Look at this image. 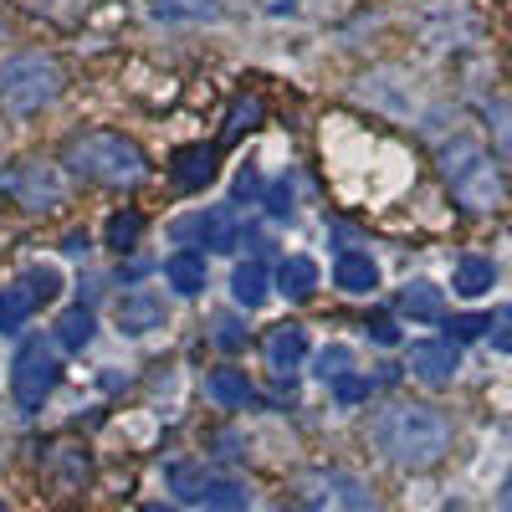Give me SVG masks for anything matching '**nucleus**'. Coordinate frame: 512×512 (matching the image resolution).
<instances>
[{"instance_id":"obj_20","label":"nucleus","mask_w":512,"mask_h":512,"mask_svg":"<svg viewBox=\"0 0 512 512\" xmlns=\"http://www.w3.org/2000/svg\"><path fill=\"white\" fill-rule=\"evenodd\" d=\"M31 313H36V303H31L26 282H16V287H0V333H21Z\"/></svg>"},{"instance_id":"obj_25","label":"nucleus","mask_w":512,"mask_h":512,"mask_svg":"<svg viewBox=\"0 0 512 512\" xmlns=\"http://www.w3.org/2000/svg\"><path fill=\"white\" fill-rule=\"evenodd\" d=\"M487 123H492V149L502 164H512V103H487Z\"/></svg>"},{"instance_id":"obj_30","label":"nucleus","mask_w":512,"mask_h":512,"mask_svg":"<svg viewBox=\"0 0 512 512\" xmlns=\"http://www.w3.org/2000/svg\"><path fill=\"white\" fill-rule=\"evenodd\" d=\"M487 338H492V349H497V354H512V308L487 313Z\"/></svg>"},{"instance_id":"obj_35","label":"nucleus","mask_w":512,"mask_h":512,"mask_svg":"<svg viewBox=\"0 0 512 512\" xmlns=\"http://www.w3.org/2000/svg\"><path fill=\"white\" fill-rule=\"evenodd\" d=\"M369 338H374V344H384V349H390V344H400V328H395L390 318H374V323H369Z\"/></svg>"},{"instance_id":"obj_10","label":"nucleus","mask_w":512,"mask_h":512,"mask_svg":"<svg viewBox=\"0 0 512 512\" xmlns=\"http://www.w3.org/2000/svg\"><path fill=\"white\" fill-rule=\"evenodd\" d=\"M113 318H118L123 333H154V328L164 323V297H159L154 287H128V292L118 297Z\"/></svg>"},{"instance_id":"obj_12","label":"nucleus","mask_w":512,"mask_h":512,"mask_svg":"<svg viewBox=\"0 0 512 512\" xmlns=\"http://www.w3.org/2000/svg\"><path fill=\"white\" fill-rule=\"evenodd\" d=\"M303 354H308V333L297 328V323H277V328L267 333V364H272L277 374H292Z\"/></svg>"},{"instance_id":"obj_1","label":"nucleus","mask_w":512,"mask_h":512,"mask_svg":"<svg viewBox=\"0 0 512 512\" xmlns=\"http://www.w3.org/2000/svg\"><path fill=\"white\" fill-rule=\"evenodd\" d=\"M369 436L395 466H431L451 446V420L436 405H390L374 415Z\"/></svg>"},{"instance_id":"obj_15","label":"nucleus","mask_w":512,"mask_h":512,"mask_svg":"<svg viewBox=\"0 0 512 512\" xmlns=\"http://www.w3.org/2000/svg\"><path fill=\"white\" fill-rule=\"evenodd\" d=\"M164 277H169V287H175V292H185V297H195V292H205V256L200 251H175V256H169V262H164Z\"/></svg>"},{"instance_id":"obj_22","label":"nucleus","mask_w":512,"mask_h":512,"mask_svg":"<svg viewBox=\"0 0 512 512\" xmlns=\"http://www.w3.org/2000/svg\"><path fill=\"white\" fill-rule=\"evenodd\" d=\"M159 21H216L221 0H154Z\"/></svg>"},{"instance_id":"obj_2","label":"nucleus","mask_w":512,"mask_h":512,"mask_svg":"<svg viewBox=\"0 0 512 512\" xmlns=\"http://www.w3.org/2000/svg\"><path fill=\"white\" fill-rule=\"evenodd\" d=\"M62 164L72 169L77 180H93V185H139L149 175L144 149L134 139L113 134V128H93V134L67 139Z\"/></svg>"},{"instance_id":"obj_16","label":"nucleus","mask_w":512,"mask_h":512,"mask_svg":"<svg viewBox=\"0 0 512 512\" xmlns=\"http://www.w3.org/2000/svg\"><path fill=\"white\" fill-rule=\"evenodd\" d=\"M313 287H318V267L308 262V256H287V262L277 267V292L292 297V303L313 297Z\"/></svg>"},{"instance_id":"obj_37","label":"nucleus","mask_w":512,"mask_h":512,"mask_svg":"<svg viewBox=\"0 0 512 512\" xmlns=\"http://www.w3.org/2000/svg\"><path fill=\"white\" fill-rule=\"evenodd\" d=\"M88 246H93V241H88V231H72V236L62 241V251H67V256H88Z\"/></svg>"},{"instance_id":"obj_19","label":"nucleus","mask_w":512,"mask_h":512,"mask_svg":"<svg viewBox=\"0 0 512 512\" xmlns=\"http://www.w3.org/2000/svg\"><path fill=\"white\" fill-rule=\"evenodd\" d=\"M57 344L62 349H72V354H82V349H88L93 344V308H67L62 318H57Z\"/></svg>"},{"instance_id":"obj_24","label":"nucleus","mask_w":512,"mask_h":512,"mask_svg":"<svg viewBox=\"0 0 512 512\" xmlns=\"http://www.w3.org/2000/svg\"><path fill=\"white\" fill-rule=\"evenodd\" d=\"M139 236H144V216H139V210H118V216L108 221V246H113L118 256H123V251H134Z\"/></svg>"},{"instance_id":"obj_32","label":"nucleus","mask_w":512,"mask_h":512,"mask_svg":"<svg viewBox=\"0 0 512 512\" xmlns=\"http://www.w3.org/2000/svg\"><path fill=\"white\" fill-rule=\"evenodd\" d=\"M267 216H277V221H287L292 216V175H282V180H272V190H267Z\"/></svg>"},{"instance_id":"obj_6","label":"nucleus","mask_w":512,"mask_h":512,"mask_svg":"<svg viewBox=\"0 0 512 512\" xmlns=\"http://www.w3.org/2000/svg\"><path fill=\"white\" fill-rule=\"evenodd\" d=\"M0 190H6L21 210H31V216H41V210H57V205H62V175H57L52 164H36V159L11 164L6 175H0Z\"/></svg>"},{"instance_id":"obj_23","label":"nucleus","mask_w":512,"mask_h":512,"mask_svg":"<svg viewBox=\"0 0 512 512\" xmlns=\"http://www.w3.org/2000/svg\"><path fill=\"white\" fill-rule=\"evenodd\" d=\"M205 487H210L205 466H195V461H175V466H169V492H175L180 502H195V497H205Z\"/></svg>"},{"instance_id":"obj_3","label":"nucleus","mask_w":512,"mask_h":512,"mask_svg":"<svg viewBox=\"0 0 512 512\" xmlns=\"http://www.w3.org/2000/svg\"><path fill=\"white\" fill-rule=\"evenodd\" d=\"M441 175L456 195V205L466 210H497L507 200V185H502V169L492 164V154L477 144V139H456L441 149Z\"/></svg>"},{"instance_id":"obj_14","label":"nucleus","mask_w":512,"mask_h":512,"mask_svg":"<svg viewBox=\"0 0 512 512\" xmlns=\"http://www.w3.org/2000/svg\"><path fill=\"white\" fill-rule=\"evenodd\" d=\"M333 282L344 287V292H374V287H379V267L369 262L364 251H338V262H333Z\"/></svg>"},{"instance_id":"obj_31","label":"nucleus","mask_w":512,"mask_h":512,"mask_svg":"<svg viewBox=\"0 0 512 512\" xmlns=\"http://www.w3.org/2000/svg\"><path fill=\"white\" fill-rule=\"evenodd\" d=\"M369 390H374V379H364V374H344V379H333L338 405H359V400H369Z\"/></svg>"},{"instance_id":"obj_9","label":"nucleus","mask_w":512,"mask_h":512,"mask_svg":"<svg viewBox=\"0 0 512 512\" xmlns=\"http://www.w3.org/2000/svg\"><path fill=\"white\" fill-rule=\"evenodd\" d=\"M461 369V354L451 338H425V344H410V374L420 384H431V390H441V384H451Z\"/></svg>"},{"instance_id":"obj_13","label":"nucleus","mask_w":512,"mask_h":512,"mask_svg":"<svg viewBox=\"0 0 512 512\" xmlns=\"http://www.w3.org/2000/svg\"><path fill=\"white\" fill-rule=\"evenodd\" d=\"M205 395L216 405H231V410H246L256 400V384L246 379V369H216L205 379Z\"/></svg>"},{"instance_id":"obj_33","label":"nucleus","mask_w":512,"mask_h":512,"mask_svg":"<svg viewBox=\"0 0 512 512\" xmlns=\"http://www.w3.org/2000/svg\"><path fill=\"white\" fill-rule=\"evenodd\" d=\"M216 344H221V349H241V344H246V333H241V323H236L231 313L216 318Z\"/></svg>"},{"instance_id":"obj_4","label":"nucleus","mask_w":512,"mask_h":512,"mask_svg":"<svg viewBox=\"0 0 512 512\" xmlns=\"http://www.w3.org/2000/svg\"><path fill=\"white\" fill-rule=\"evenodd\" d=\"M62 82H67V72H62V62L52 52H21V57H11L6 67H0V108L36 113L62 93Z\"/></svg>"},{"instance_id":"obj_8","label":"nucleus","mask_w":512,"mask_h":512,"mask_svg":"<svg viewBox=\"0 0 512 512\" xmlns=\"http://www.w3.org/2000/svg\"><path fill=\"white\" fill-rule=\"evenodd\" d=\"M175 241H200V246H210V251H236V241H241L236 200L210 205V210H200V216L180 221V226H175Z\"/></svg>"},{"instance_id":"obj_36","label":"nucleus","mask_w":512,"mask_h":512,"mask_svg":"<svg viewBox=\"0 0 512 512\" xmlns=\"http://www.w3.org/2000/svg\"><path fill=\"white\" fill-rule=\"evenodd\" d=\"M256 195H262V185H256V175H251V169H241V175H236V200H256Z\"/></svg>"},{"instance_id":"obj_29","label":"nucleus","mask_w":512,"mask_h":512,"mask_svg":"<svg viewBox=\"0 0 512 512\" xmlns=\"http://www.w3.org/2000/svg\"><path fill=\"white\" fill-rule=\"evenodd\" d=\"M349 369H354V354H349L344 344H328V349L318 354V374H323V379H344Z\"/></svg>"},{"instance_id":"obj_28","label":"nucleus","mask_w":512,"mask_h":512,"mask_svg":"<svg viewBox=\"0 0 512 512\" xmlns=\"http://www.w3.org/2000/svg\"><path fill=\"white\" fill-rule=\"evenodd\" d=\"M256 123H262V98H241L231 108V118H226V139H241L246 128H256Z\"/></svg>"},{"instance_id":"obj_5","label":"nucleus","mask_w":512,"mask_h":512,"mask_svg":"<svg viewBox=\"0 0 512 512\" xmlns=\"http://www.w3.org/2000/svg\"><path fill=\"white\" fill-rule=\"evenodd\" d=\"M57 379H62V364L52 354V344H41V338H31V344H21L16 354V369H11V390H16V405L31 415L41 410V400H47L57 390Z\"/></svg>"},{"instance_id":"obj_39","label":"nucleus","mask_w":512,"mask_h":512,"mask_svg":"<svg viewBox=\"0 0 512 512\" xmlns=\"http://www.w3.org/2000/svg\"><path fill=\"white\" fill-rule=\"evenodd\" d=\"M144 512H169V507H159V502H154V507H144Z\"/></svg>"},{"instance_id":"obj_27","label":"nucleus","mask_w":512,"mask_h":512,"mask_svg":"<svg viewBox=\"0 0 512 512\" xmlns=\"http://www.w3.org/2000/svg\"><path fill=\"white\" fill-rule=\"evenodd\" d=\"M21 282H26V292H31V303H52V297L62 292V277H57V267H31Z\"/></svg>"},{"instance_id":"obj_38","label":"nucleus","mask_w":512,"mask_h":512,"mask_svg":"<svg viewBox=\"0 0 512 512\" xmlns=\"http://www.w3.org/2000/svg\"><path fill=\"white\" fill-rule=\"evenodd\" d=\"M502 507H507V512H512V477H507V497H502Z\"/></svg>"},{"instance_id":"obj_26","label":"nucleus","mask_w":512,"mask_h":512,"mask_svg":"<svg viewBox=\"0 0 512 512\" xmlns=\"http://www.w3.org/2000/svg\"><path fill=\"white\" fill-rule=\"evenodd\" d=\"M205 512H246V492L236 482H210L205 487Z\"/></svg>"},{"instance_id":"obj_11","label":"nucleus","mask_w":512,"mask_h":512,"mask_svg":"<svg viewBox=\"0 0 512 512\" xmlns=\"http://www.w3.org/2000/svg\"><path fill=\"white\" fill-rule=\"evenodd\" d=\"M216 164H221L216 144H190V149L175 154V164H169V180H175L180 190H200V185L216 180Z\"/></svg>"},{"instance_id":"obj_40","label":"nucleus","mask_w":512,"mask_h":512,"mask_svg":"<svg viewBox=\"0 0 512 512\" xmlns=\"http://www.w3.org/2000/svg\"><path fill=\"white\" fill-rule=\"evenodd\" d=\"M272 512H287V507H272Z\"/></svg>"},{"instance_id":"obj_34","label":"nucleus","mask_w":512,"mask_h":512,"mask_svg":"<svg viewBox=\"0 0 512 512\" xmlns=\"http://www.w3.org/2000/svg\"><path fill=\"white\" fill-rule=\"evenodd\" d=\"M446 328H451V344H461V338H477V333H487V318L466 313V318H451Z\"/></svg>"},{"instance_id":"obj_7","label":"nucleus","mask_w":512,"mask_h":512,"mask_svg":"<svg viewBox=\"0 0 512 512\" xmlns=\"http://www.w3.org/2000/svg\"><path fill=\"white\" fill-rule=\"evenodd\" d=\"M303 502H308V512H379L374 492L359 477H349V472H318V477H308Z\"/></svg>"},{"instance_id":"obj_21","label":"nucleus","mask_w":512,"mask_h":512,"mask_svg":"<svg viewBox=\"0 0 512 512\" xmlns=\"http://www.w3.org/2000/svg\"><path fill=\"white\" fill-rule=\"evenodd\" d=\"M231 292H236L241 308H262V297H267V267L262 262H241L231 272Z\"/></svg>"},{"instance_id":"obj_17","label":"nucleus","mask_w":512,"mask_h":512,"mask_svg":"<svg viewBox=\"0 0 512 512\" xmlns=\"http://www.w3.org/2000/svg\"><path fill=\"white\" fill-rule=\"evenodd\" d=\"M400 308H405L410 318H420V323H436V318L446 313V297H441L436 282H410V287L400 292Z\"/></svg>"},{"instance_id":"obj_18","label":"nucleus","mask_w":512,"mask_h":512,"mask_svg":"<svg viewBox=\"0 0 512 512\" xmlns=\"http://www.w3.org/2000/svg\"><path fill=\"white\" fill-rule=\"evenodd\" d=\"M492 282H497V267L487 262V256H461L451 287H456L461 297H482V292H492Z\"/></svg>"}]
</instances>
